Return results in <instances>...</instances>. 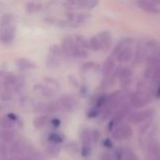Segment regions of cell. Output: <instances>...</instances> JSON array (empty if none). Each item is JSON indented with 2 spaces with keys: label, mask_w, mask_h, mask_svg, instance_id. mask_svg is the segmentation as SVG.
Listing matches in <instances>:
<instances>
[{
  "label": "cell",
  "mask_w": 160,
  "mask_h": 160,
  "mask_svg": "<svg viewBox=\"0 0 160 160\" xmlns=\"http://www.w3.org/2000/svg\"><path fill=\"white\" fill-rule=\"evenodd\" d=\"M25 142L24 140H20V139H16L15 141H13L11 142V146L9 148V152L10 155H12L13 157H18L22 151V149L23 148V146L25 145Z\"/></svg>",
  "instance_id": "9a60e30c"
},
{
  "label": "cell",
  "mask_w": 160,
  "mask_h": 160,
  "mask_svg": "<svg viewBox=\"0 0 160 160\" xmlns=\"http://www.w3.org/2000/svg\"><path fill=\"white\" fill-rule=\"evenodd\" d=\"M65 150L71 155H76L79 153L80 148L76 142H69L65 145Z\"/></svg>",
  "instance_id": "484cf974"
},
{
  "label": "cell",
  "mask_w": 160,
  "mask_h": 160,
  "mask_svg": "<svg viewBox=\"0 0 160 160\" xmlns=\"http://www.w3.org/2000/svg\"><path fill=\"white\" fill-rule=\"evenodd\" d=\"M51 125H52V127L53 128L57 129V128H59L61 127V120H60L59 118L54 117V118H52V119L51 120Z\"/></svg>",
  "instance_id": "f35d334b"
},
{
  "label": "cell",
  "mask_w": 160,
  "mask_h": 160,
  "mask_svg": "<svg viewBox=\"0 0 160 160\" xmlns=\"http://www.w3.org/2000/svg\"><path fill=\"white\" fill-rule=\"evenodd\" d=\"M154 4H156V5H160V0H151Z\"/></svg>",
  "instance_id": "b9f144b4"
},
{
  "label": "cell",
  "mask_w": 160,
  "mask_h": 160,
  "mask_svg": "<svg viewBox=\"0 0 160 160\" xmlns=\"http://www.w3.org/2000/svg\"><path fill=\"white\" fill-rule=\"evenodd\" d=\"M151 95L150 93L144 91L143 89H138L133 92L129 97V103L132 107L141 109L146 107L151 102Z\"/></svg>",
  "instance_id": "277c9868"
},
{
  "label": "cell",
  "mask_w": 160,
  "mask_h": 160,
  "mask_svg": "<svg viewBox=\"0 0 160 160\" xmlns=\"http://www.w3.org/2000/svg\"><path fill=\"white\" fill-rule=\"evenodd\" d=\"M35 91L39 93L40 95H42L43 97H46V98H52L55 94V91L51 89L50 87L48 86H44V85H41V84H38V85H35Z\"/></svg>",
  "instance_id": "d6986e66"
},
{
  "label": "cell",
  "mask_w": 160,
  "mask_h": 160,
  "mask_svg": "<svg viewBox=\"0 0 160 160\" xmlns=\"http://www.w3.org/2000/svg\"><path fill=\"white\" fill-rule=\"evenodd\" d=\"M101 110H99V109H97V108H95V107H92L89 111H88V112H87V116H88V118H97V117H98L100 114H101Z\"/></svg>",
  "instance_id": "1f68e13d"
},
{
  "label": "cell",
  "mask_w": 160,
  "mask_h": 160,
  "mask_svg": "<svg viewBox=\"0 0 160 160\" xmlns=\"http://www.w3.org/2000/svg\"><path fill=\"white\" fill-rule=\"evenodd\" d=\"M61 151V146L60 144H54V143H49V145H47L45 152L46 155L51 157V158H57L60 154Z\"/></svg>",
  "instance_id": "ffe728a7"
},
{
  "label": "cell",
  "mask_w": 160,
  "mask_h": 160,
  "mask_svg": "<svg viewBox=\"0 0 160 160\" xmlns=\"http://www.w3.org/2000/svg\"><path fill=\"white\" fill-rule=\"evenodd\" d=\"M102 143H103V146L106 147V148H108V149H112L113 147V142H112V141L110 138H106L102 142Z\"/></svg>",
  "instance_id": "ab89813d"
},
{
  "label": "cell",
  "mask_w": 160,
  "mask_h": 160,
  "mask_svg": "<svg viewBox=\"0 0 160 160\" xmlns=\"http://www.w3.org/2000/svg\"><path fill=\"white\" fill-rule=\"evenodd\" d=\"M151 122H152V119H149V120H147V121L140 124L141 125V127H140V132L141 133L146 132L148 130V128H150V126H151Z\"/></svg>",
  "instance_id": "d590c367"
},
{
  "label": "cell",
  "mask_w": 160,
  "mask_h": 160,
  "mask_svg": "<svg viewBox=\"0 0 160 160\" xmlns=\"http://www.w3.org/2000/svg\"><path fill=\"white\" fill-rule=\"evenodd\" d=\"M81 141L82 146H92V139H91V130L88 128H83L81 132Z\"/></svg>",
  "instance_id": "44dd1931"
},
{
  "label": "cell",
  "mask_w": 160,
  "mask_h": 160,
  "mask_svg": "<svg viewBox=\"0 0 160 160\" xmlns=\"http://www.w3.org/2000/svg\"><path fill=\"white\" fill-rule=\"evenodd\" d=\"M123 160H138L136 154L130 148H124V156Z\"/></svg>",
  "instance_id": "83f0119b"
},
{
  "label": "cell",
  "mask_w": 160,
  "mask_h": 160,
  "mask_svg": "<svg viewBox=\"0 0 160 160\" xmlns=\"http://www.w3.org/2000/svg\"><path fill=\"white\" fill-rule=\"evenodd\" d=\"M98 39L100 41L101 50L102 51H108L112 45V38L109 31H103L98 36Z\"/></svg>",
  "instance_id": "7c38bea8"
},
{
  "label": "cell",
  "mask_w": 160,
  "mask_h": 160,
  "mask_svg": "<svg viewBox=\"0 0 160 160\" xmlns=\"http://www.w3.org/2000/svg\"><path fill=\"white\" fill-rule=\"evenodd\" d=\"M154 113H155V112L152 109H146L143 111L136 112L131 113L128 116V121L131 124L139 125V124H142V123H143L149 119H152Z\"/></svg>",
  "instance_id": "52a82bcc"
},
{
  "label": "cell",
  "mask_w": 160,
  "mask_h": 160,
  "mask_svg": "<svg viewBox=\"0 0 160 160\" xmlns=\"http://www.w3.org/2000/svg\"><path fill=\"white\" fill-rule=\"evenodd\" d=\"M60 111V106L58 101H51L49 103H46V110H45V114H52L55 113Z\"/></svg>",
  "instance_id": "603a6c76"
},
{
  "label": "cell",
  "mask_w": 160,
  "mask_h": 160,
  "mask_svg": "<svg viewBox=\"0 0 160 160\" xmlns=\"http://www.w3.org/2000/svg\"><path fill=\"white\" fill-rule=\"evenodd\" d=\"M133 48H132V39L127 38L123 39L114 49L113 55L115 59L121 63L128 62L133 56Z\"/></svg>",
  "instance_id": "3957f363"
},
{
  "label": "cell",
  "mask_w": 160,
  "mask_h": 160,
  "mask_svg": "<svg viewBox=\"0 0 160 160\" xmlns=\"http://www.w3.org/2000/svg\"><path fill=\"white\" fill-rule=\"evenodd\" d=\"M62 53L68 57L84 59L87 57L88 53L85 48L79 45L73 37H67L62 42Z\"/></svg>",
  "instance_id": "7a4b0ae2"
},
{
  "label": "cell",
  "mask_w": 160,
  "mask_h": 160,
  "mask_svg": "<svg viewBox=\"0 0 160 160\" xmlns=\"http://www.w3.org/2000/svg\"><path fill=\"white\" fill-rule=\"evenodd\" d=\"M17 134L12 129H0V141L7 144L16 140Z\"/></svg>",
  "instance_id": "5bb4252c"
},
{
  "label": "cell",
  "mask_w": 160,
  "mask_h": 160,
  "mask_svg": "<svg viewBox=\"0 0 160 160\" xmlns=\"http://www.w3.org/2000/svg\"><path fill=\"white\" fill-rule=\"evenodd\" d=\"M147 46L151 49V51H153L156 53H160V44L158 43L157 41L151 40L147 43Z\"/></svg>",
  "instance_id": "d6a6232c"
},
{
  "label": "cell",
  "mask_w": 160,
  "mask_h": 160,
  "mask_svg": "<svg viewBox=\"0 0 160 160\" xmlns=\"http://www.w3.org/2000/svg\"><path fill=\"white\" fill-rule=\"evenodd\" d=\"M114 68H115V61L112 58H108L106 62L104 63L102 72L104 77H108L114 73Z\"/></svg>",
  "instance_id": "ac0fdd59"
},
{
  "label": "cell",
  "mask_w": 160,
  "mask_h": 160,
  "mask_svg": "<svg viewBox=\"0 0 160 160\" xmlns=\"http://www.w3.org/2000/svg\"><path fill=\"white\" fill-rule=\"evenodd\" d=\"M49 121H50V118L48 114H41L34 118L33 126L36 129H41L49 123Z\"/></svg>",
  "instance_id": "e0dca14e"
},
{
  "label": "cell",
  "mask_w": 160,
  "mask_h": 160,
  "mask_svg": "<svg viewBox=\"0 0 160 160\" xmlns=\"http://www.w3.org/2000/svg\"><path fill=\"white\" fill-rule=\"evenodd\" d=\"M124 156V148L122 147H117L113 154H112V159L113 160H123Z\"/></svg>",
  "instance_id": "4dcf8cb0"
},
{
  "label": "cell",
  "mask_w": 160,
  "mask_h": 160,
  "mask_svg": "<svg viewBox=\"0 0 160 160\" xmlns=\"http://www.w3.org/2000/svg\"><path fill=\"white\" fill-rule=\"evenodd\" d=\"M45 110H46V103L45 102H39L35 106V112L38 113L45 114Z\"/></svg>",
  "instance_id": "e575fe53"
},
{
  "label": "cell",
  "mask_w": 160,
  "mask_h": 160,
  "mask_svg": "<svg viewBox=\"0 0 160 160\" xmlns=\"http://www.w3.org/2000/svg\"><path fill=\"white\" fill-rule=\"evenodd\" d=\"M57 101L59 103L60 110L68 112H73L77 108V105H78L77 100L70 96H62Z\"/></svg>",
  "instance_id": "9c48e42d"
},
{
  "label": "cell",
  "mask_w": 160,
  "mask_h": 160,
  "mask_svg": "<svg viewBox=\"0 0 160 160\" xmlns=\"http://www.w3.org/2000/svg\"><path fill=\"white\" fill-rule=\"evenodd\" d=\"M0 88H1V85H0Z\"/></svg>",
  "instance_id": "7bdbcfd3"
},
{
  "label": "cell",
  "mask_w": 160,
  "mask_h": 160,
  "mask_svg": "<svg viewBox=\"0 0 160 160\" xmlns=\"http://www.w3.org/2000/svg\"><path fill=\"white\" fill-rule=\"evenodd\" d=\"M32 158H33V160H47L46 159V158H45V156H44L41 152L37 151V150H35V151L33 152Z\"/></svg>",
  "instance_id": "74e56055"
},
{
  "label": "cell",
  "mask_w": 160,
  "mask_h": 160,
  "mask_svg": "<svg viewBox=\"0 0 160 160\" xmlns=\"http://www.w3.org/2000/svg\"><path fill=\"white\" fill-rule=\"evenodd\" d=\"M15 125L16 124L9 120L7 116L0 118V129H12Z\"/></svg>",
  "instance_id": "d4e9b609"
},
{
  "label": "cell",
  "mask_w": 160,
  "mask_h": 160,
  "mask_svg": "<svg viewBox=\"0 0 160 160\" xmlns=\"http://www.w3.org/2000/svg\"><path fill=\"white\" fill-rule=\"evenodd\" d=\"M1 98L4 101H8L11 98V90L10 89H5L3 93L1 94Z\"/></svg>",
  "instance_id": "8d00e7d4"
},
{
  "label": "cell",
  "mask_w": 160,
  "mask_h": 160,
  "mask_svg": "<svg viewBox=\"0 0 160 160\" xmlns=\"http://www.w3.org/2000/svg\"><path fill=\"white\" fill-rule=\"evenodd\" d=\"M88 49H90L94 52H98L101 50V45H100L98 37H92L88 40Z\"/></svg>",
  "instance_id": "cb8c5ba5"
},
{
  "label": "cell",
  "mask_w": 160,
  "mask_h": 160,
  "mask_svg": "<svg viewBox=\"0 0 160 160\" xmlns=\"http://www.w3.org/2000/svg\"><path fill=\"white\" fill-rule=\"evenodd\" d=\"M16 27L14 24V16L11 13H5L0 22V42L9 44L15 38Z\"/></svg>",
  "instance_id": "6da1fadb"
},
{
  "label": "cell",
  "mask_w": 160,
  "mask_h": 160,
  "mask_svg": "<svg viewBox=\"0 0 160 160\" xmlns=\"http://www.w3.org/2000/svg\"><path fill=\"white\" fill-rule=\"evenodd\" d=\"M44 82H45L46 85L48 87H50L51 89H52L54 91H57L59 89V84H58V82L56 81H54L52 79H50V78H45Z\"/></svg>",
  "instance_id": "f1b7e54d"
},
{
  "label": "cell",
  "mask_w": 160,
  "mask_h": 160,
  "mask_svg": "<svg viewBox=\"0 0 160 160\" xmlns=\"http://www.w3.org/2000/svg\"><path fill=\"white\" fill-rule=\"evenodd\" d=\"M10 155L9 148L7 143L0 142V158L2 160H8V156Z\"/></svg>",
  "instance_id": "4316f807"
},
{
  "label": "cell",
  "mask_w": 160,
  "mask_h": 160,
  "mask_svg": "<svg viewBox=\"0 0 160 160\" xmlns=\"http://www.w3.org/2000/svg\"><path fill=\"white\" fill-rule=\"evenodd\" d=\"M132 128L128 124H120L112 131V136L115 141H124L128 140L132 136Z\"/></svg>",
  "instance_id": "8992f818"
},
{
  "label": "cell",
  "mask_w": 160,
  "mask_h": 160,
  "mask_svg": "<svg viewBox=\"0 0 160 160\" xmlns=\"http://www.w3.org/2000/svg\"><path fill=\"white\" fill-rule=\"evenodd\" d=\"M15 64L16 66L20 68V69H22V70H28V69H32V68H35V64L27 59V58H24V57H20V58H17L15 60Z\"/></svg>",
  "instance_id": "2e32d148"
},
{
  "label": "cell",
  "mask_w": 160,
  "mask_h": 160,
  "mask_svg": "<svg viewBox=\"0 0 160 160\" xmlns=\"http://www.w3.org/2000/svg\"><path fill=\"white\" fill-rule=\"evenodd\" d=\"M68 5L75 8H93L98 3V0H67Z\"/></svg>",
  "instance_id": "8fae6325"
},
{
  "label": "cell",
  "mask_w": 160,
  "mask_h": 160,
  "mask_svg": "<svg viewBox=\"0 0 160 160\" xmlns=\"http://www.w3.org/2000/svg\"><path fill=\"white\" fill-rule=\"evenodd\" d=\"M138 6L146 12L149 13H159L160 9L158 5L154 4L151 0H138Z\"/></svg>",
  "instance_id": "4fadbf2b"
},
{
  "label": "cell",
  "mask_w": 160,
  "mask_h": 160,
  "mask_svg": "<svg viewBox=\"0 0 160 160\" xmlns=\"http://www.w3.org/2000/svg\"><path fill=\"white\" fill-rule=\"evenodd\" d=\"M6 116H7L9 120H11L12 122H14V123H16V122L18 121V119H19L18 116H17L15 113H13V112H8Z\"/></svg>",
  "instance_id": "60d3db41"
},
{
  "label": "cell",
  "mask_w": 160,
  "mask_h": 160,
  "mask_svg": "<svg viewBox=\"0 0 160 160\" xmlns=\"http://www.w3.org/2000/svg\"><path fill=\"white\" fill-rule=\"evenodd\" d=\"M62 54V50L58 45H52L50 48L49 55L47 58V66L49 68H56L60 64V56Z\"/></svg>",
  "instance_id": "ba28073f"
},
{
  "label": "cell",
  "mask_w": 160,
  "mask_h": 160,
  "mask_svg": "<svg viewBox=\"0 0 160 160\" xmlns=\"http://www.w3.org/2000/svg\"><path fill=\"white\" fill-rule=\"evenodd\" d=\"M118 78L121 86L123 88H128L130 86L132 82V71L128 68H124L121 70H119Z\"/></svg>",
  "instance_id": "30bf717a"
},
{
  "label": "cell",
  "mask_w": 160,
  "mask_h": 160,
  "mask_svg": "<svg viewBox=\"0 0 160 160\" xmlns=\"http://www.w3.org/2000/svg\"><path fill=\"white\" fill-rule=\"evenodd\" d=\"M100 138H101V133L98 129L95 128V129L91 130V139H92V142L94 144L98 143L99 142Z\"/></svg>",
  "instance_id": "f546056e"
},
{
  "label": "cell",
  "mask_w": 160,
  "mask_h": 160,
  "mask_svg": "<svg viewBox=\"0 0 160 160\" xmlns=\"http://www.w3.org/2000/svg\"><path fill=\"white\" fill-rule=\"evenodd\" d=\"M48 142L51 143H54V144H61L64 140L65 137L64 135H62L61 133H57V132H51L48 136Z\"/></svg>",
  "instance_id": "7402d4cb"
},
{
  "label": "cell",
  "mask_w": 160,
  "mask_h": 160,
  "mask_svg": "<svg viewBox=\"0 0 160 160\" xmlns=\"http://www.w3.org/2000/svg\"><path fill=\"white\" fill-rule=\"evenodd\" d=\"M92 153V146H82L81 155L82 158H88L91 156Z\"/></svg>",
  "instance_id": "836d02e7"
},
{
  "label": "cell",
  "mask_w": 160,
  "mask_h": 160,
  "mask_svg": "<svg viewBox=\"0 0 160 160\" xmlns=\"http://www.w3.org/2000/svg\"><path fill=\"white\" fill-rule=\"evenodd\" d=\"M128 113H129V106L126 103L122 104L121 107L112 116V119L110 120V122L108 124V128H107L108 131L112 132L117 126L122 124L123 120L128 116Z\"/></svg>",
  "instance_id": "5b68a950"
}]
</instances>
